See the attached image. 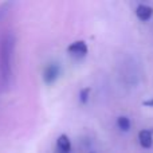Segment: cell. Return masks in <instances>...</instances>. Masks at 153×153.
<instances>
[{"mask_svg":"<svg viewBox=\"0 0 153 153\" xmlns=\"http://www.w3.org/2000/svg\"><path fill=\"white\" fill-rule=\"evenodd\" d=\"M144 106H148V108H153V98H151V100H146L143 102Z\"/></svg>","mask_w":153,"mask_h":153,"instance_id":"9","label":"cell"},{"mask_svg":"<svg viewBox=\"0 0 153 153\" xmlns=\"http://www.w3.org/2000/svg\"><path fill=\"white\" fill-rule=\"evenodd\" d=\"M138 143L144 149H149L153 146V133L149 129H141L138 132Z\"/></svg>","mask_w":153,"mask_h":153,"instance_id":"4","label":"cell"},{"mask_svg":"<svg viewBox=\"0 0 153 153\" xmlns=\"http://www.w3.org/2000/svg\"><path fill=\"white\" fill-rule=\"evenodd\" d=\"M67 53L75 58H83L87 54V45L83 40H75L67 47Z\"/></svg>","mask_w":153,"mask_h":153,"instance_id":"3","label":"cell"},{"mask_svg":"<svg viewBox=\"0 0 153 153\" xmlns=\"http://www.w3.org/2000/svg\"><path fill=\"white\" fill-rule=\"evenodd\" d=\"M56 149L59 153H70L71 152V141L67 134H61L56 138Z\"/></svg>","mask_w":153,"mask_h":153,"instance_id":"6","label":"cell"},{"mask_svg":"<svg viewBox=\"0 0 153 153\" xmlns=\"http://www.w3.org/2000/svg\"><path fill=\"white\" fill-rule=\"evenodd\" d=\"M90 93H91L90 87H83L79 91V101H81V103H87V101L90 98Z\"/></svg>","mask_w":153,"mask_h":153,"instance_id":"8","label":"cell"},{"mask_svg":"<svg viewBox=\"0 0 153 153\" xmlns=\"http://www.w3.org/2000/svg\"><path fill=\"white\" fill-rule=\"evenodd\" d=\"M13 42L11 36H5L1 45V54H0V70L4 78H8L11 74V58H12Z\"/></svg>","mask_w":153,"mask_h":153,"instance_id":"1","label":"cell"},{"mask_svg":"<svg viewBox=\"0 0 153 153\" xmlns=\"http://www.w3.org/2000/svg\"><path fill=\"white\" fill-rule=\"evenodd\" d=\"M59 74H61V67H59V65L51 63V65H48L45 69V71H43V81L47 85H51L58 79Z\"/></svg>","mask_w":153,"mask_h":153,"instance_id":"2","label":"cell"},{"mask_svg":"<svg viewBox=\"0 0 153 153\" xmlns=\"http://www.w3.org/2000/svg\"><path fill=\"white\" fill-rule=\"evenodd\" d=\"M153 15V8L148 4H138L136 8V16L140 19L141 22H146L152 18Z\"/></svg>","mask_w":153,"mask_h":153,"instance_id":"5","label":"cell"},{"mask_svg":"<svg viewBox=\"0 0 153 153\" xmlns=\"http://www.w3.org/2000/svg\"><path fill=\"white\" fill-rule=\"evenodd\" d=\"M117 126L122 132H128L130 129V120L126 116H121L117 118Z\"/></svg>","mask_w":153,"mask_h":153,"instance_id":"7","label":"cell"}]
</instances>
